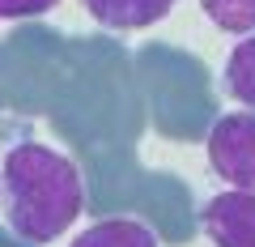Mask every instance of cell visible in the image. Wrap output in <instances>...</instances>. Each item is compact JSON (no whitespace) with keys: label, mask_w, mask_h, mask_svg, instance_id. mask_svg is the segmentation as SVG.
Returning <instances> with one entry per match:
<instances>
[{"label":"cell","mask_w":255,"mask_h":247,"mask_svg":"<svg viewBox=\"0 0 255 247\" xmlns=\"http://www.w3.org/2000/svg\"><path fill=\"white\" fill-rule=\"evenodd\" d=\"M209 166L234 192H255V111H234L213 124Z\"/></svg>","instance_id":"cell-2"},{"label":"cell","mask_w":255,"mask_h":247,"mask_svg":"<svg viewBox=\"0 0 255 247\" xmlns=\"http://www.w3.org/2000/svg\"><path fill=\"white\" fill-rule=\"evenodd\" d=\"M170 9L174 0H85V13L107 30H145Z\"/></svg>","instance_id":"cell-4"},{"label":"cell","mask_w":255,"mask_h":247,"mask_svg":"<svg viewBox=\"0 0 255 247\" xmlns=\"http://www.w3.org/2000/svg\"><path fill=\"white\" fill-rule=\"evenodd\" d=\"M204 235L213 247H255V192H221L204 205Z\"/></svg>","instance_id":"cell-3"},{"label":"cell","mask_w":255,"mask_h":247,"mask_svg":"<svg viewBox=\"0 0 255 247\" xmlns=\"http://www.w3.org/2000/svg\"><path fill=\"white\" fill-rule=\"evenodd\" d=\"M200 9L226 34H251L255 30V0H200Z\"/></svg>","instance_id":"cell-7"},{"label":"cell","mask_w":255,"mask_h":247,"mask_svg":"<svg viewBox=\"0 0 255 247\" xmlns=\"http://www.w3.org/2000/svg\"><path fill=\"white\" fill-rule=\"evenodd\" d=\"M0 192H4V213L9 226L30 243H51L81 218L85 188L81 171L73 158H64L60 149L26 141L13 145L0 166Z\"/></svg>","instance_id":"cell-1"},{"label":"cell","mask_w":255,"mask_h":247,"mask_svg":"<svg viewBox=\"0 0 255 247\" xmlns=\"http://www.w3.org/2000/svg\"><path fill=\"white\" fill-rule=\"evenodd\" d=\"M226 90L243 107H255V30L230 51L226 60Z\"/></svg>","instance_id":"cell-6"},{"label":"cell","mask_w":255,"mask_h":247,"mask_svg":"<svg viewBox=\"0 0 255 247\" xmlns=\"http://www.w3.org/2000/svg\"><path fill=\"white\" fill-rule=\"evenodd\" d=\"M73 247H157L153 230L140 226L132 218H107V222H94L90 230L73 239Z\"/></svg>","instance_id":"cell-5"},{"label":"cell","mask_w":255,"mask_h":247,"mask_svg":"<svg viewBox=\"0 0 255 247\" xmlns=\"http://www.w3.org/2000/svg\"><path fill=\"white\" fill-rule=\"evenodd\" d=\"M55 0H0V21H13V17H38L47 13Z\"/></svg>","instance_id":"cell-8"}]
</instances>
